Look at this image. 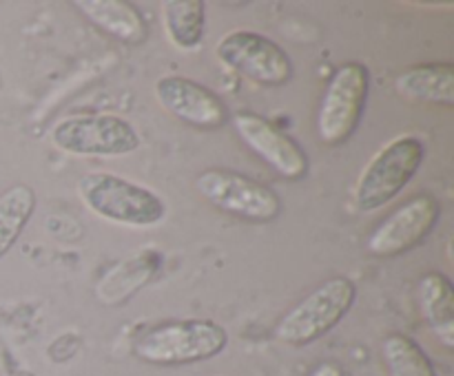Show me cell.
Segmentation results:
<instances>
[{
    "mask_svg": "<svg viewBox=\"0 0 454 376\" xmlns=\"http://www.w3.org/2000/svg\"><path fill=\"white\" fill-rule=\"evenodd\" d=\"M395 91L408 102L454 106V66L450 62L415 65L397 75Z\"/></svg>",
    "mask_w": 454,
    "mask_h": 376,
    "instance_id": "cell-12",
    "label": "cell"
},
{
    "mask_svg": "<svg viewBox=\"0 0 454 376\" xmlns=\"http://www.w3.org/2000/svg\"><path fill=\"white\" fill-rule=\"evenodd\" d=\"M35 190L27 184H13L0 195V259L16 246L18 237L34 217Z\"/></svg>",
    "mask_w": 454,
    "mask_h": 376,
    "instance_id": "cell-16",
    "label": "cell"
},
{
    "mask_svg": "<svg viewBox=\"0 0 454 376\" xmlns=\"http://www.w3.org/2000/svg\"><path fill=\"white\" fill-rule=\"evenodd\" d=\"M195 188L217 211L229 212L248 224H269L282 212V199L273 188L226 168H208L200 173Z\"/></svg>",
    "mask_w": 454,
    "mask_h": 376,
    "instance_id": "cell-7",
    "label": "cell"
},
{
    "mask_svg": "<svg viewBox=\"0 0 454 376\" xmlns=\"http://www.w3.org/2000/svg\"><path fill=\"white\" fill-rule=\"evenodd\" d=\"M309 376H346V370L335 361H324Z\"/></svg>",
    "mask_w": 454,
    "mask_h": 376,
    "instance_id": "cell-18",
    "label": "cell"
},
{
    "mask_svg": "<svg viewBox=\"0 0 454 376\" xmlns=\"http://www.w3.org/2000/svg\"><path fill=\"white\" fill-rule=\"evenodd\" d=\"M381 354L390 376H437L428 354L406 334L386 336Z\"/></svg>",
    "mask_w": 454,
    "mask_h": 376,
    "instance_id": "cell-17",
    "label": "cell"
},
{
    "mask_svg": "<svg viewBox=\"0 0 454 376\" xmlns=\"http://www.w3.org/2000/svg\"><path fill=\"white\" fill-rule=\"evenodd\" d=\"M419 308L430 332L442 341L443 348H454V288L442 272H428L417 286Z\"/></svg>",
    "mask_w": 454,
    "mask_h": 376,
    "instance_id": "cell-14",
    "label": "cell"
},
{
    "mask_svg": "<svg viewBox=\"0 0 454 376\" xmlns=\"http://www.w3.org/2000/svg\"><path fill=\"white\" fill-rule=\"evenodd\" d=\"M215 56L226 69L262 87H284L295 73L288 53L255 31L238 29L226 34L215 44Z\"/></svg>",
    "mask_w": 454,
    "mask_h": 376,
    "instance_id": "cell-8",
    "label": "cell"
},
{
    "mask_svg": "<svg viewBox=\"0 0 454 376\" xmlns=\"http://www.w3.org/2000/svg\"><path fill=\"white\" fill-rule=\"evenodd\" d=\"M357 288L348 277H331L288 310L275 326V339L291 348H306L335 330L350 312Z\"/></svg>",
    "mask_w": 454,
    "mask_h": 376,
    "instance_id": "cell-3",
    "label": "cell"
},
{
    "mask_svg": "<svg viewBox=\"0 0 454 376\" xmlns=\"http://www.w3.org/2000/svg\"><path fill=\"white\" fill-rule=\"evenodd\" d=\"M233 124L244 144L260 159H264L279 177L297 181L309 173V157L304 149L291 135L275 127L270 119L251 111H239L233 115Z\"/></svg>",
    "mask_w": 454,
    "mask_h": 376,
    "instance_id": "cell-10",
    "label": "cell"
},
{
    "mask_svg": "<svg viewBox=\"0 0 454 376\" xmlns=\"http://www.w3.org/2000/svg\"><path fill=\"white\" fill-rule=\"evenodd\" d=\"M371 73L362 62H346L333 73L317 111V135L326 146H341L362 122Z\"/></svg>",
    "mask_w": 454,
    "mask_h": 376,
    "instance_id": "cell-6",
    "label": "cell"
},
{
    "mask_svg": "<svg viewBox=\"0 0 454 376\" xmlns=\"http://www.w3.org/2000/svg\"><path fill=\"white\" fill-rule=\"evenodd\" d=\"M162 20L168 40L180 51H195L207 34V4L202 0H164Z\"/></svg>",
    "mask_w": 454,
    "mask_h": 376,
    "instance_id": "cell-15",
    "label": "cell"
},
{
    "mask_svg": "<svg viewBox=\"0 0 454 376\" xmlns=\"http://www.w3.org/2000/svg\"><path fill=\"white\" fill-rule=\"evenodd\" d=\"M56 150L74 157L109 159L124 157L140 149V133L124 118L114 113L69 115L49 133Z\"/></svg>",
    "mask_w": 454,
    "mask_h": 376,
    "instance_id": "cell-5",
    "label": "cell"
},
{
    "mask_svg": "<svg viewBox=\"0 0 454 376\" xmlns=\"http://www.w3.org/2000/svg\"><path fill=\"white\" fill-rule=\"evenodd\" d=\"M229 345V332L211 318L167 321L146 330L133 345L140 361L158 367L191 365L222 354Z\"/></svg>",
    "mask_w": 454,
    "mask_h": 376,
    "instance_id": "cell-1",
    "label": "cell"
},
{
    "mask_svg": "<svg viewBox=\"0 0 454 376\" xmlns=\"http://www.w3.org/2000/svg\"><path fill=\"white\" fill-rule=\"evenodd\" d=\"M0 87H3V78H0Z\"/></svg>",
    "mask_w": 454,
    "mask_h": 376,
    "instance_id": "cell-19",
    "label": "cell"
},
{
    "mask_svg": "<svg viewBox=\"0 0 454 376\" xmlns=\"http://www.w3.org/2000/svg\"><path fill=\"white\" fill-rule=\"evenodd\" d=\"M75 188L87 211L111 224L151 228L167 217V206L153 190L114 173H87Z\"/></svg>",
    "mask_w": 454,
    "mask_h": 376,
    "instance_id": "cell-2",
    "label": "cell"
},
{
    "mask_svg": "<svg viewBox=\"0 0 454 376\" xmlns=\"http://www.w3.org/2000/svg\"><path fill=\"white\" fill-rule=\"evenodd\" d=\"M160 106L180 122L202 131H215L229 122L224 100L204 84L184 75H164L153 87Z\"/></svg>",
    "mask_w": 454,
    "mask_h": 376,
    "instance_id": "cell-11",
    "label": "cell"
},
{
    "mask_svg": "<svg viewBox=\"0 0 454 376\" xmlns=\"http://www.w3.org/2000/svg\"><path fill=\"white\" fill-rule=\"evenodd\" d=\"M442 206L430 193H421L390 212L368 237V252L377 259H395L415 250L437 226Z\"/></svg>",
    "mask_w": 454,
    "mask_h": 376,
    "instance_id": "cell-9",
    "label": "cell"
},
{
    "mask_svg": "<svg viewBox=\"0 0 454 376\" xmlns=\"http://www.w3.org/2000/svg\"><path fill=\"white\" fill-rule=\"evenodd\" d=\"M426 146L415 135H399L381 146L364 166L355 186V206L375 212L402 195L424 164Z\"/></svg>",
    "mask_w": 454,
    "mask_h": 376,
    "instance_id": "cell-4",
    "label": "cell"
},
{
    "mask_svg": "<svg viewBox=\"0 0 454 376\" xmlns=\"http://www.w3.org/2000/svg\"><path fill=\"white\" fill-rule=\"evenodd\" d=\"M75 9L82 12L98 29L127 44H142L149 38V25L136 4L127 0H75Z\"/></svg>",
    "mask_w": 454,
    "mask_h": 376,
    "instance_id": "cell-13",
    "label": "cell"
}]
</instances>
